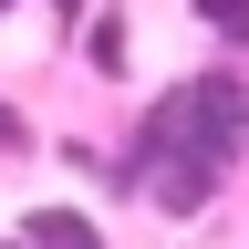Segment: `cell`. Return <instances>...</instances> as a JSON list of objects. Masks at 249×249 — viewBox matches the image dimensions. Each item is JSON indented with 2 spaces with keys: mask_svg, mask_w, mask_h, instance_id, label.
<instances>
[{
  "mask_svg": "<svg viewBox=\"0 0 249 249\" xmlns=\"http://www.w3.org/2000/svg\"><path fill=\"white\" fill-rule=\"evenodd\" d=\"M0 21H21V0H0Z\"/></svg>",
  "mask_w": 249,
  "mask_h": 249,
  "instance_id": "6",
  "label": "cell"
},
{
  "mask_svg": "<svg viewBox=\"0 0 249 249\" xmlns=\"http://www.w3.org/2000/svg\"><path fill=\"white\" fill-rule=\"evenodd\" d=\"M187 21H197V31H208V42L229 52V62L249 52V0H187Z\"/></svg>",
  "mask_w": 249,
  "mask_h": 249,
  "instance_id": "4",
  "label": "cell"
},
{
  "mask_svg": "<svg viewBox=\"0 0 249 249\" xmlns=\"http://www.w3.org/2000/svg\"><path fill=\"white\" fill-rule=\"evenodd\" d=\"M239 156H249V73L218 52L197 73L156 83L145 114L124 124V145H114V208L145 197L156 218H197V208H218V187L239 177Z\"/></svg>",
  "mask_w": 249,
  "mask_h": 249,
  "instance_id": "1",
  "label": "cell"
},
{
  "mask_svg": "<svg viewBox=\"0 0 249 249\" xmlns=\"http://www.w3.org/2000/svg\"><path fill=\"white\" fill-rule=\"evenodd\" d=\"M0 156H31V114L11 104V93H0Z\"/></svg>",
  "mask_w": 249,
  "mask_h": 249,
  "instance_id": "5",
  "label": "cell"
},
{
  "mask_svg": "<svg viewBox=\"0 0 249 249\" xmlns=\"http://www.w3.org/2000/svg\"><path fill=\"white\" fill-rule=\"evenodd\" d=\"M0 249H31V239H0Z\"/></svg>",
  "mask_w": 249,
  "mask_h": 249,
  "instance_id": "7",
  "label": "cell"
},
{
  "mask_svg": "<svg viewBox=\"0 0 249 249\" xmlns=\"http://www.w3.org/2000/svg\"><path fill=\"white\" fill-rule=\"evenodd\" d=\"M11 239H31V249H114V239H104V218H93V208H62V197L21 208V229H11Z\"/></svg>",
  "mask_w": 249,
  "mask_h": 249,
  "instance_id": "2",
  "label": "cell"
},
{
  "mask_svg": "<svg viewBox=\"0 0 249 249\" xmlns=\"http://www.w3.org/2000/svg\"><path fill=\"white\" fill-rule=\"evenodd\" d=\"M83 62H93V73H124V62H135V21H124V11L83 21Z\"/></svg>",
  "mask_w": 249,
  "mask_h": 249,
  "instance_id": "3",
  "label": "cell"
}]
</instances>
